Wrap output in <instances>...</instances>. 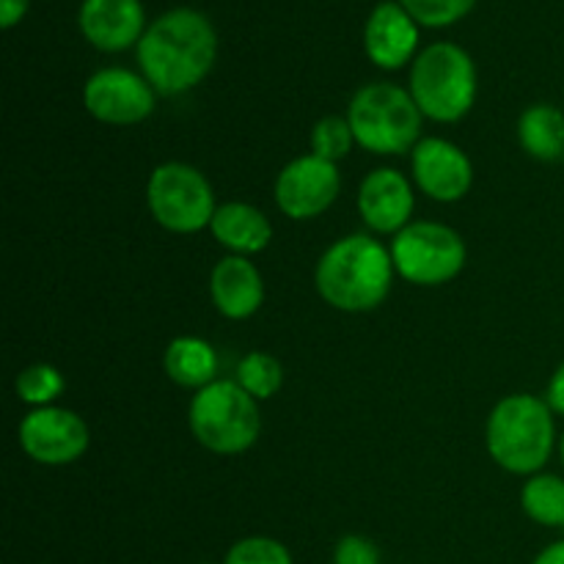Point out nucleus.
I'll use <instances>...</instances> for the list:
<instances>
[{
	"label": "nucleus",
	"mask_w": 564,
	"mask_h": 564,
	"mask_svg": "<svg viewBox=\"0 0 564 564\" xmlns=\"http://www.w3.org/2000/svg\"><path fill=\"white\" fill-rule=\"evenodd\" d=\"M218 55L213 22L196 9H174L147 28L138 64L158 94H182L209 75Z\"/></svg>",
	"instance_id": "nucleus-1"
},
{
	"label": "nucleus",
	"mask_w": 564,
	"mask_h": 564,
	"mask_svg": "<svg viewBox=\"0 0 564 564\" xmlns=\"http://www.w3.org/2000/svg\"><path fill=\"white\" fill-rule=\"evenodd\" d=\"M314 281L328 306L352 314L372 312L389 297L394 259L372 237H341L319 257Z\"/></svg>",
	"instance_id": "nucleus-2"
},
{
	"label": "nucleus",
	"mask_w": 564,
	"mask_h": 564,
	"mask_svg": "<svg viewBox=\"0 0 564 564\" xmlns=\"http://www.w3.org/2000/svg\"><path fill=\"white\" fill-rule=\"evenodd\" d=\"M551 405L540 397L516 394L490 411L485 441L488 452L510 474H534L551 460L556 441Z\"/></svg>",
	"instance_id": "nucleus-3"
},
{
	"label": "nucleus",
	"mask_w": 564,
	"mask_h": 564,
	"mask_svg": "<svg viewBox=\"0 0 564 564\" xmlns=\"http://www.w3.org/2000/svg\"><path fill=\"white\" fill-rule=\"evenodd\" d=\"M422 110L411 91L394 83H369L347 108L358 147L372 154H405L422 141Z\"/></svg>",
	"instance_id": "nucleus-4"
},
{
	"label": "nucleus",
	"mask_w": 564,
	"mask_h": 564,
	"mask_svg": "<svg viewBox=\"0 0 564 564\" xmlns=\"http://www.w3.org/2000/svg\"><path fill=\"white\" fill-rule=\"evenodd\" d=\"M187 419L193 438L215 455H240L262 433L257 400L237 380H215L198 389Z\"/></svg>",
	"instance_id": "nucleus-5"
},
{
	"label": "nucleus",
	"mask_w": 564,
	"mask_h": 564,
	"mask_svg": "<svg viewBox=\"0 0 564 564\" xmlns=\"http://www.w3.org/2000/svg\"><path fill=\"white\" fill-rule=\"evenodd\" d=\"M411 97L435 121H460L477 99V69L471 55L452 42L430 44L411 69Z\"/></svg>",
	"instance_id": "nucleus-6"
},
{
	"label": "nucleus",
	"mask_w": 564,
	"mask_h": 564,
	"mask_svg": "<svg viewBox=\"0 0 564 564\" xmlns=\"http://www.w3.org/2000/svg\"><path fill=\"white\" fill-rule=\"evenodd\" d=\"M147 202L154 220L176 235L204 229L218 213L207 176L185 163L158 165L149 176Z\"/></svg>",
	"instance_id": "nucleus-7"
},
{
	"label": "nucleus",
	"mask_w": 564,
	"mask_h": 564,
	"mask_svg": "<svg viewBox=\"0 0 564 564\" xmlns=\"http://www.w3.org/2000/svg\"><path fill=\"white\" fill-rule=\"evenodd\" d=\"M394 270L419 286H438L455 279L466 264V242L444 224H408L391 242Z\"/></svg>",
	"instance_id": "nucleus-8"
},
{
	"label": "nucleus",
	"mask_w": 564,
	"mask_h": 564,
	"mask_svg": "<svg viewBox=\"0 0 564 564\" xmlns=\"http://www.w3.org/2000/svg\"><path fill=\"white\" fill-rule=\"evenodd\" d=\"M341 176L336 163L303 154L286 163L275 180V204L292 220H312L336 202Z\"/></svg>",
	"instance_id": "nucleus-9"
},
{
	"label": "nucleus",
	"mask_w": 564,
	"mask_h": 564,
	"mask_svg": "<svg viewBox=\"0 0 564 564\" xmlns=\"http://www.w3.org/2000/svg\"><path fill=\"white\" fill-rule=\"evenodd\" d=\"M83 105L105 124H138L154 110V88L130 69H99L83 88Z\"/></svg>",
	"instance_id": "nucleus-10"
},
{
	"label": "nucleus",
	"mask_w": 564,
	"mask_h": 564,
	"mask_svg": "<svg viewBox=\"0 0 564 564\" xmlns=\"http://www.w3.org/2000/svg\"><path fill=\"white\" fill-rule=\"evenodd\" d=\"M88 424L64 408H36L20 424V444L42 466H66L88 449Z\"/></svg>",
	"instance_id": "nucleus-11"
},
{
	"label": "nucleus",
	"mask_w": 564,
	"mask_h": 564,
	"mask_svg": "<svg viewBox=\"0 0 564 564\" xmlns=\"http://www.w3.org/2000/svg\"><path fill=\"white\" fill-rule=\"evenodd\" d=\"M413 176L419 191L435 202H460L474 182L471 160L460 147L444 138H422L413 149Z\"/></svg>",
	"instance_id": "nucleus-12"
},
{
	"label": "nucleus",
	"mask_w": 564,
	"mask_h": 564,
	"mask_svg": "<svg viewBox=\"0 0 564 564\" xmlns=\"http://www.w3.org/2000/svg\"><path fill=\"white\" fill-rule=\"evenodd\" d=\"M358 209L369 229L380 235L402 231L413 215L411 182L394 169L369 171L358 191Z\"/></svg>",
	"instance_id": "nucleus-13"
},
{
	"label": "nucleus",
	"mask_w": 564,
	"mask_h": 564,
	"mask_svg": "<svg viewBox=\"0 0 564 564\" xmlns=\"http://www.w3.org/2000/svg\"><path fill=\"white\" fill-rule=\"evenodd\" d=\"M77 20L83 36L105 53H121L147 33L141 0H83Z\"/></svg>",
	"instance_id": "nucleus-14"
},
{
	"label": "nucleus",
	"mask_w": 564,
	"mask_h": 564,
	"mask_svg": "<svg viewBox=\"0 0 564 564\" xmlns=\"http://www.w3.org/2000/svg\"><path fill=\"white\" fill-rule=\"evenodd\" d=\"M364 47L372 64L380 69H400L413 58L419 47V28L416 20L402 9V3L375 6L364 31Z\"/></svg>",
	"instance_id": "nucleus-15"
},
{
	"label": "nucleus",
	"mask_w": 564,
	"mask_h": 564,
	"mask_svg": "<svg viewBox=\"0 0 564 564\" xmlns=\"http://www.w3.org/2000/svg\"><path fill=\"white\" fill-rule=\"evenodd\" d=\"M213 303L224 317L248 319L264 301V281L246 257H226L215 264L209 279Z\"/></svg>",
	"instance_id": "nucleus-16"
},
{
	"label": "nucleus",
	"mask_w": 564,
	"mask_h": 564,
	"mask_svg": "<svg viewBox=\"0 0 564 564\" xmlns=\"http://www.w3.org/2000/svg\"><path fill=\"white\" fill-rule=\"evenodd\" d=\"M209 229H213L215 240L235 251L237 257L264 251L270 246V237H273V226L264 218V213L242 202L220 204Z\"/></svg>",
	"instance_id": "nucleus-17"
},
{
	"label": "nucleus",
	"mask_w": 564,
	"mask_h": 564,
	"mask_svg": "<svg viewBox=\"0 0 564 564\" xmlns=\"http://www.w3.org/2000/svg\"><path fill=\"white\" fill-rule=\"evenodd\" d=\"M163 364L169 378L185 389H204L215 383V372H218V356L213 345L198 336H180L171 341Z\"/></svg>",
	"instance_id": "nucleus-18"
},
{
	"label": "nucleus",
	"mask_w": 564,
	"mask_h": 564,
	"mask_svg": "<svg viewBox=\"0 0 564 564\" xmlns=\"http://www.w3.org/2000/svg\"><path fill=\"white\" fill-rule=\"evenodd\" d=\"M518 141L523 152L545 163L564 158V113L554 105H532L518 121Z\"/></svg>",
	"instance_id": "nucleus-19"
},
{
	"label": "nucleus",
	"mask_w": 564,
	"mask_h": 564,
	"mask_svg": "<svg viewBox=\"0 0 564 564\" xmlns=\"http://www.w3.org/2000/svg\"><path fill=\"white\" fill-rule=\"evenodd\" d=\"M521 507L534 523L564 529V479L554 474H538L521 490Z\"/></svg>",
	"instance_id": "nucleus-20"
},
{
	"label": "nucleus",
	"mask_w": 564,
	"mask_h": 564,
	"mask_svg": "<svg viewBox=\"0 0 564 564\" xmlns=\"http://www.w3.org/2000/svg\"><path fill=\"white\" fill-rule=\"evenodd\" d=\"M237 383L253 397V400H270L284 386V367L270 352H248L237 367Z\"/></svg>",
	"instance_id": "nucleus-21"
},
{
	"label": "nucleus",
	"mask_w": 564,
	"mask_h": 564,
	"mask_svg": "<svg viewBox=\"0 0 564 564\" xmlns=\"http://www.w3.org/2000/svg\"><path fill=\"white\" fill-rule=\"evenodd\" d=\"M66 380L64 375L58 372L50 364H33L25 372H20L17 378V394H20L22 402L36 408H47L50 402L58 400L61 391H64Z\"/></svg>",
	"instance_id": "nucleus-22"
},
{
	"label": "nucleus",
	"mask_w": 564,
	"mask_h": 564,
	"mask_svg": "<svg viewBox=\"0 0 564 564\" xmlns=\"http://www.w3.org/2000/svg\"><path fill=\"white\" fill-rule=\"evenodd\" d=\"M352 141H356V135H352L350 121L339 119V116H325L312 132V152L328 163H336V160L347 158Z\"/></svg>",
	"instance_id": "nucleus-23"
},
{
	"label": "nucleus",
	"mask_w": 564,
	"mask_h": 564,
	"mask_svg": "<svg viewBox=\"0 0 564 564\" xmlns=\"http://www.w3.org/2000/svg\"><path fill=\"white\" fill-rule=\"evenodd\" d=\"M402 9L427 28H444L463 20L477 6V0H400Z\"/></svg>",
	"instance_id": "nucleus-24"
},
{
	"label": "nucleus",
	"mask_w": 564,
	"mask_h": 564,
	"mask_svg": "<svg viewBox=\"0 0 564 564\" xmlns=\"http://www.w3.org/2000/svg\"><path fill=\"white\" fill-rule=\"evenodd\" d=\"M224 564H292V554L273 538H246L231 545Z\"/></svg>",
	"instance_id": "nucleus-25"
},
{
	"label": "nucleus",
	"mask_w": 564,
	"mask_h": 564,
	"mask_svg": "<svg viewBox=\"0 0 564 564\" xmlns=\"http://www.w3.org/2000/svg\"><path fill=\"white\" fill-rule=\"evenodd\" d=\"M334 564H380V551L361 534H347L336 543Z\"/></svg>",
	"instance_id": "nucleus-26"
},
{
	"label": "nucleus",
	"mask_w": 564,
	"mask_h": 564,
	"mask_svg": "<svg viewBox=\"0 0 564 564\" xmlns=\"http://www.w3.org/2000/svg\"><path fill=\"white\" fill-rule=\"evenodd\" d=\"M545 402L551 405V411L564 416V364L554 372L549 383V394H545Z\"/></svg>",
	"instance_id": "nucleus-27"
},
{
	"label": "nucleus",
	"mask_w": 564,
	"mask_h": 564,
	"mask_svg": "<svg viewBox=\"0 0 564 564\" xmlns=\"http://www.w3.org/2000/svg\"><path fill=\"white\" fill-rule=\"evenodd\" d=\"M28 0H0V25L14 28L25 17Z\"/></svg>",
	"instance_id": "nucleus-28"
},
{
	"label": "nucleus",
	"mask_w": 564,
	"mask_h": 564,
	"mask_svg": "<svg viewBox=\"0 0 564 564\" xmlns=\"http://www.w3.org/2000/svg\"><path fill=\"white\" fill-rule=\"evenodd\" d=\"M532 564H564V540H560V543H551L549 549L540 551Z\"/></svg>",
	"instance_id": "nucleus-29"
},
{
	"label": "nucleus",
	"mask_w": 564,
	"mask_h": 564,
	"mask_svg": "<svg viewBox=\"0 0 564 564\" xmlns=\"http://www.w3.org/2000/svg\"><path fill=\"white\" fill-rule=\"evenodd\" d=\"M560 452H562V463H564V435H562V444H560Z\"/></svg>",
	"instance_id": "nucleus-30"
},
{
	"label": "nucleus",
	"mask_w": 564,
	"mask_h": 564,
	"mask_svg": "<svg viewBox=\"0 0 564 564\" xmlns=\"http://www.w3.org/2000/svg\"><path fill=\"white\" fill-rule=\"evenodd\" d=\"M202 564H213V562H202Z\"/></svg>",
	"instance_id": "nucleus-31"
}]
</instances>
